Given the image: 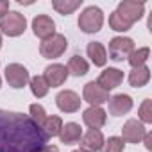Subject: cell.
<instances>
[{
  "instance_id": "cell-16",
  "label": "cell",
  "mask_w": 152,
  "mask_h": 152,
  "mask_svg": "<svg viewBox=\"0 0 152 152\" xmlns=\"http://www.w3.org/2000/svg\"><path fill=\"white\" fill-rule=\"evenodd\" d=\"M109 115L113 116H122L132 109V99L125 93H118L115 97H109Z\"/></svg>"
},
{
  "instance_id": "cell-31",
  "label": "cell",
  "mask_w": 152,
  "mask_h": 152,
  "mask_svg": "<svg viewBox=\"0 0 152 152\" xmlns=\"http://www.w3.org/2000/svg\"><path fill=\"white\" fill-rule=\"evenodd\" d=\"M39 152H59V148H57L56 145H45Z\"/></svg>"
},
{
  "instance_id": "cell-30",
  "label": "cell",
  "mask_w": 152,
  "mask_h": 152,
  "mask_svg": "<svg viewBox=\"0 0 152 152\" xmlns=\"http://www.w3.org/2000/svg\"><path fill=\"white\" fill-rule=\"evenodd\" d=\"M143 141H145V147H147V150H150V148H152V134H150V132H145V136H143Z\"/></svg>"
},
{
  "instance_id": "cell-20",
  "label": "cell",
  "mask_w": 152,
  "mask_h": 152,
  "mask_svg": "<svg viewBox=\"0 0 152 152\" xmlns=\"http://www.w3.org/2000/svg\"><path fill=\"white\" fill-rule=\"evenodd\" d=\"M66 70H68V73L75 75V77H83V75L88 73L90 64H88V61H86L84 57H81V56H73V57H70Z\"/></svg>"
},
{
  "instance_id": "cell-9",
  "label": "cell",
  "mask_w": 152,
  "mask_h": 152,
  "mask_svg": "<svg viewBox=\"0 0 152 152\" xmlns=\"http://www.w3.org/2000/svg\"><path fill=\"white\" fill-rule=\"evenodd\" d=\"M83 99L90 104V106H102L109 100V91H106L104 88H100L95 81L88 83L83 90Z\"/></svg>"
},
{
  "instance_id": "cell-28",
  "label": "cell",
  "mask_w": 152,
  "mask_h": 152,
  "mask_svg": "<svg viewBox=\"0 0 152 152\" xmlns=\"http://www.w3.org/2000/svg\"><path fill=\"white\" fill-rule=\"evenodd\" d=\"M140 122L141 124H152V100L147 99L143 100V104L140 106Z\"/></svg>"
},
{
  "instance_id": "cell-4",
  "label": "cell",
  "mask_w": 152,
  "mask_h": 152,
  "mask_svg": "<svg viewBox=\"0 0 152 152\" xmlns=\"http://www.w3.org/2000/svg\"><path fill=\"white\" fill-rule=\"evenodd\" d=\"M68 48V41L63 34H54L48 39H43V43L39 45V52L43 57L47 59H56L61 57Z\"/></svg>"
},
{
  "instance_id": "cell-19",
  "label": "cell",
  "mask_w": 152,
  "mask_h": 152,
  "mask_svg": "<svg viewBox=\"0 0 152 152\" xmlns=\"http://www.w3.org/2000/svg\"><path fill=\"white\" fill-rule=\"evenodd\" d=\"M148 81H150V70H148V66L132 68L131 73H129V84L132 88H143Z\"/></svg>"
},
{
  "instance_id": "cell-5",
  "label": "cell",
  "mask_w": 152,
  "mask_h": 152,
  "mask_svg": "<svg viewBox=\"0 0 152 152\" xmlns=\"http://www.w3.org/2000/svg\"><path fill=\"white\" fill-rule=\"evenodd\" d=\"M109 59L120 63L124 59L129 57V54L134 50V41L131 38H125V36H116L109 41Z\"/></svg>"
},
{
  "instance_id": "cell-14",
  "label": "cell",
  "mask_w": 152,
  "mask_h": 152,
  "mask_svg": "<svg viewBox=\"0 0 152 152\" xmlns=\"http://www.w3.org/2000/svg\"><path fill=\"white\" fill-rule=\"evenodd\" d=\"M106 120H107V115L102 107L99 106H90L84 113H83V122L90 127V129H99L106 125Z\"/></svg>"
},
{
  "instance_id": "cell-34",
  "label": "cell",
  "mask_w": 152,
  "mask_h": 152,
  "mask_svg": "<svg viewBox=\"0 0 152 152\" xmlns=\"http://www.w3.org/2000/svg\"><path fill=\"white\" fill-rule=\"evenodd\" d=\"M0 86H2V79H0Z\"/></svg>"
},
{
  "instance_id": "cell-8",
  "label": "cell",
  "mask_w": 152,
  "mask_h": 152,
  "mask_svg": "<svg viewBox=\"0 0 152 152\" xmlns=\"http://www.w3.org/2000/svg\"><path fill=\"white\" fill-rule=\"evenodd\" d=\"M81 102H83L81 97L72 90L59 91L57 97H56V104L63 113H77L81 109Z\"/></svg>"
},
{
  "instance_id": "cell-1",
  "label": "cell",
  "mask_w": 152,
  "mask_h": 152,
  "mask_svg": "<svg viewBox=\"0 0 152 152\" xmlns=\"http://www.w3.org/2000/svg\"><path fill=\"white\" fill-rule=\"evenodd\" d=\"M48 136L29 115L0 109V152H39Z\"/></svg>"
},
{
  "instance_id": "cell-27",
  "label": "cell",
  "mask_w": 152,
  "mask_h": 152,
  "mask_svg": "<svg viewBox=\"0 0 152 152\" xmlns=\"http://www.w3.org/2000/svg\"><path fill=\"white\" fill-rule=\"evenodd\" d=\"M29 116H31V120L36 124V125H43L45 124V120H47V113H45V109H43V106H39V104H31V107H29Z\"/></svg>"
},
{
  "instance_id": "cell-3",
  "label": "cell",
  "mask_w": 152,
  "mask_h": 152,
  "mask_svg": "<svg viewBox=\"0 0 152 152\" xmlns=\"http://www.w3.org/2000/svg\"><path fill=\"white\" fill-rule=\"evenodd\" d=\"M25 27H27V20L18 11H9L2 20H0V31L9 38H16L20 34H23Z\"/></svg>"
},
{
  "instance_id": "cell-6",
  "label": "cell",
  "mask_w": 152,
  "mask_h": 152,
  "mask_svg": "<svg viewBox=\"0 0 152 152\" xmlns=\"http://www.w3.org/2000/svg\"><path fill=\"white\" fill-rule=\"evenodd\" d=\"M6 79H7V83H9L11 88L20 90V88L27 86V83L31 81V75H29V70H27L23 64H20V63H11V64H7V68H6Z\"/></svg>"
},
{
  "instance_id": "cell-18",
  "label": "cell",
  "mask_w": 152,
  "mask_h": 152,
  "mask_svg": "<svg viewBox=\"0 0 152 152\" xmlns=\"http://www.w3.org/2000/svg\"><path fill=\"white\" fill-rule=\"evenodd\" d=\"M86 54H88V57L91 59V63H93L95 66H104V64L107 63V50H106V47H104L102 43H99V41L88 43Z\"/></svg>"
},
{
  "instance_id": "cell-29",
  "label": "cell",
  "mask_w": 152,
  "mask_h": 152,
  "mask_svg": "<svg viewBox=\"0 0 152 152\" xmlns=\"http://www.w3.org/2000/svg\"><path fill=\"white\" fill-rule=\"evenodd\" d=\"M9 13V2L7 0H0V20Z\"/></svg>"
},
{
  "instance_id": "cell-13",
  "label": "cell",
  "mask_w": 152,
  "mask_h": 152,
  "mask_svg": "<svg viewBox=\"0 0 152 152\" xmlns=\"http://www.w3.org/2000/svg\"><path fill=\"white\" fill-rule=\"evenodd\" d=\"M32 32L41 38V39H48L50 36L56 34V23L50 16L47 15H38L34 20H32Z\"/></svg>"
},
{
  "instance_id": "cell-24",
  "label": "cell",
  "mask_w": 152,
  "mask_h": 152,
  "mask_svg": "<svg viewBox=\"0 0 152 152\" xmlns=\"http://www.w3.org/2000/svg\"><path fill=\"white\" fill-rule=\"evenodd\" d=\"M148 56H150V48H148V47H141V48H138V50H132V52L129 54L127 61H129V64H131L132 68H138V66H145Z\"/></svg>"
},
{
  "instance_id": "cell-21",
  "label": "cell",
  "mask_w": 152,
  "mask_h": 152,
  "mask_svg": "<svg viewBox=\"0 0 152 152\" xmlns=\"http://www.w3.org/2000/svg\"><path fill=\"white\" fill-rule=\"evenodd\" d=\"M63 125H64V124H63L61 116L52 115V116H47V120H45V124L41 125V129H43V132H45L48 138H54V136H59Z\"/></svg>"
},
{
  "instance_id": "cell-11",
  "label": "cell",
  "mask_w": 152,
  "mask_h": 152,
  "mask_svg": "<svg viewBox=\"0 0 152 152\" xmlns=\"http://www.w3.org/2000/svg\"><path fill=\"white\" fill-rule=\"evenodd\" d=\"M145 132H147L145 125H143L141 122L131 118V120H127V122L124 124V127H122V140L127 141V143H140V141L143 140Z\"/></svg>"
},
{
  "instance_id": "cell-25",
  "label": "cell",
  "mask_w": 152,
  "mask_h": 152,
  "mask_svg": "<svg viewBox=\"0 0 152 152\" xmlns=\"http://www.w3.org/2000/svg\"><path fill=\"white\" fill-rule=\"evenodd\" d=\"M109 27H111L113 31H116V32H125V31H129L132 25L127 23L116 11H113V13L109 15Z\"/></svg>"
},
{
  "instance_id": "cell-10",
  "label": "cell",
  "mask_w": 152,
  "mask_h": 152,
  "mask_svg": "<svg viewBox=\"0 0 152 152\" xmlns=\"http://www.w3.org/2000/svg\"><path fill=\"white\" fill-rule=\"evenodd\" d=\"M68 70L64 64H59V63H54V64H48L45 68V73H43V77L47 81L48 86L52 88H57V86H63L68 79Z\"/></svg>"
},
{
  "instance_id": "cell-7",
  "label": "cell",
  "mask_w": 152,
  "mask_h": 152,
  "mask_svg": "<svg viewBox=\"0 0 152 152\" xmlns=\"http://www.w3.org/2000/svg\"><path fill=\"white\" fill-rule=\"evenodd\" d=\"M143 11H145V4L138 2V0H122L116 7V13L131 25L143 16Z\"/></svg>"
},
{
  "instance_id": "cell-2",
  "label": "cell",
  "mask_w": 152,
  "mask_h": 152,
  "mask_svg": "<svg viewBox=\"0 0 152 152\" xmlns=\"http://www.w3.org/2000/svg\"><path fill=\"white\" fill-rule=\"evenodd\" d=\"M102 23H104V13L97 6H90L79 15V29L86 34L99 32L102 29Z\"/></svg>"
},
{
  "instance_id": "cell-22",
  "label": "cell",
  "mask_w": 152,
  "mask_h": 152,
  "mask_svg": "<svg viewBox=\"0 0 152 152\" xmlns=\"http://www.w3.org/2000/svg\"><path fill=\"white\" fill-rule=\"evenodd\" d=\"M83 4V0H54L52 7L59 13V15H72L75 9H79Z\"/></svg>"
},
{
  "instance_id": "cell-15",
  "label": "cell",
  "mask_w": 152,
  "mask_h": 152,
  "mask_svg": "<svg viewBox=\"0 0 152 152\" xmlns=\"http://www.w3.org/2000/svg\"><path fill=\"white\" fill-rule=\"evenodd\" d=\"M104 136L99 129H90L83 134L81 138V148L86 152H99L104 147Z\"/></svg>"
},
{
  "instance_id": "cell-32",
  "label": "cell",
  "mask_w": 152,
  "mask_h": 152,
  "mask_svg": "<svg viewBox=\"0 0 152 152\" xmlns=\"http://www.w3.org/2000/svg\"><path fill=\"white\" fill-rule=\"evenodd\" d=\"M73 152H86V150H83V148H77V150H73Z\"/></svg>"
},
{
  "instance_id": "cell-33",
  "label": "cell",
  "mask_w": 152,
  "mask_h": 152,
  "mask_svg": "<svg viewBox=\"0 0 152 152\" xmlns=\"http://www.w3.org/2000/svg\"><path fill=\"white\" fill-rule=\"evenodd\" d=\"M0 47H2V34H0Z\"/></svg>"
},
{
  "instance_id": "cell-12",
  "label": "cell",
  "mask_w": 152,
  "mask_h": 152,
  "mask_svg": "<svg viewBox=\"0 0 152 152\" xmlns=\"http://www.w3.org/2000/svg\"><path fill=\"white\" fill-rule=\"evenodd\" d=\"M124 81V72L118 68H106L97 79V84L100 88H104L106 91H111L115 88H118Z\"/></svg>"
},
{
  "instance_id": "cell-17",
  "label": "cell",
  "mask_w": 152,
  "mask_h": 152,
  "mask_svg": "<svg viewBox=\"0 0 152 152\" xmlns=\"http://www.w3.org/2000/svg\"><path fill=\"white\" fill-rule=\"evenodd\" d=\"M83 138V129L79 124L75 122H68L66 125H63L61 132H59V140L64 145H73V143H79Z\"/></svg>"
},
{
  "instance_id": "cell-23",
  "label": "cell",
  "mask_w": 152,
  "mask_h": 152,
  "mask_svg": "<svg viewBox=\"0 0 152 152\" xmlns=\"http://www.w3.org/2000/svg\"><path fill=\"white\" fill-rule=\"evenodd\" d=\"M29 84H31V91H32V95L36 99H43L48 93V90H50V86L47 84L43 75H36V77H32L29 81Z\"/></svg>"
},
{
  "instance_id": "cell-26",
  "label": "cell",
  "mask_w": 152,
  "mask_h": 152,
  "mask_svg": "<svg viewBox=\"0 0 152 152\" xmlns=\"http://www.w3.org/2000/svg\"><path fill=\"white\" fill-rule=\"evenodd\" d=\"M124 147H125V141L120 136H111L104 141L102 152H124Z\"/></svg>"
}]
</instances>
